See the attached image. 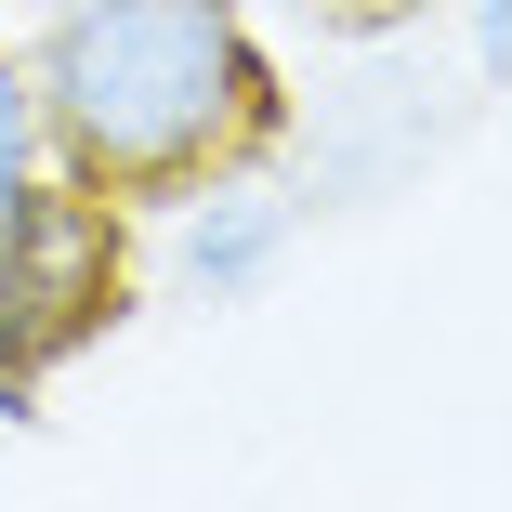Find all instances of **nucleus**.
Returning <instances> with one entry per match:
<instances>
[{
	"label": "nucleus",
	"mask_w": 512,
	"mask_h": 512,
	"mask_svg": "<svg viewBox=\"0 0 512 512\" xmlns=\"http://www.w3.org/2000/svg\"><path fill=\"white\" fill-rule=\"evenodd\" d=\"M40 119L79 184H197L263 132V66L224 0H66L40 53Z\"/></svg>",
	"instance_id": "nucleus-1"
},
{
	"label": "nucleus",
	"mask_w": 512,
	"mask_h": 512,
	"mask_svg": "<svg viewBox=\"0 0 512 512\" xmlns=\"http://www.w3.org/2000/svg\"><path fill=\"white\" fill-rule=\"evenodd\" d=\"M276 237V211H237V224H197V276H250Z\"/></svg>",
	"instance_id": "nucleus-2"
},
{
	"label": "nucleus",
	"mask_w": 512,
	"mask_h": 512,
	"mask_svg": "<svg viewBox=\"0 0 512 512\" xmlns=\"http://www.w3.org/2000/svg\"><path fill=\"white\" fill-rule=\"evenodd\" d=\"M14 184H27V79L0 66V197H14Z\"/></svg>",
	"instance_id": "nucleus-3"
}]
</instances>
